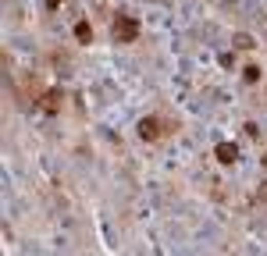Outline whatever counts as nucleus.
Here are the masks:
<instances>
[{"mask_svg": "<svg viewBox=\"0 0 267 256\" xmlns=\"http://www.w3.org/2000/svg\"><path fill=\"white\" fill-rule=\"evenodd\" d=\"M217 153H221V160L228 164V160H235V146H217Z\"/></svg>", "mask_w": 267, "mask_h": 256, "instance_id": "1", "label": "nucleus"}]
</instances>
